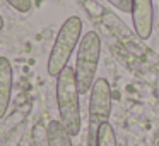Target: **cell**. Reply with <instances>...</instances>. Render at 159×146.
I'll list each match as a JSON object with an SVG mask.
<instances>
[{
    "label": "cell",
    "instance_id": "10",
    "mask_svg": "<svg viewBox=\"0 0 159 146\" xmlns=\"http://www.w3.org/2000/svg\"><path fill=\"white\" fill-rule=\"evenodd\" d=\"M5 2H7L12 9H16L17 12H21V14L29 12L31 7H33V0H5Z\"/></svg>",
    "mask_w": 159,
    "mask_h": 146
},
{
    "label": "cell",
    "instance_id": "2",
    "mask_svg": "<svg viewBox=\"0 0 159 146\" xmlns=\"http://www.w3.org/2000/svg\"><path fill=\"white\" fill-rule=\"evenodd\" d=\"M80 35H82V21L77 16H70L65 19L60 31L55 38V43L52 46V52L48 57V71L50 76L58 77L60 72L67 67L69 59L72 55V52L75 50V46H79L80 43Z\"/></svg>",
    "mask_w": 159,
    "mask_h": 146
},
{
    "label": "cell",
    "instance_id": "9",
    "mask_svg": "<svg viewBox=\"0 0 159 146\" xmlns=\"http://www.w3.org/2000/svg\"><path fill=\"white\" fill-rule=\"evenodd\" d=\"M96 146H116V136H115L113 125L110 122L101 125L98 132V144Z\"/></svg>",
    "mask_w": 159,
    "mask_h": 146
},
{
    "label": "cell",
    "instance_id": "3",
    "mask_svg": "<svg viewBox=\"0 0 159 146\" xmlns=\"http://www.w3.org/2000/svg\"><path fill=\"white\" fill-rule=\"evenodd\" d=\"M101 57V40L96 31H87L80 38L79 50L75 60V81L80 95L91 93L94 81H96L98 64Z\"/></svg>",
    "mask_w": 159,
    "mask_h": 146
},
{
    "label": "cell",
    "instance_id": "11",
    "mask_svg": "<svg viewBox=\"0 0 159 146\" xmlns=\"http://www.w3.org/2000/svg\"><path fill=\"white\" fill-rule=\"evenodd\" d=\"M106 2L111 4L115 9H118V11L132 14V0H106Z\"/></svg>",
    "mask_w": 159,
    "mask_h": 146
},
{
    "label": "cell",
    "instance_id": "8",
    "mask_svg": "<svg viewBox=\"0 0 159 146\" xmlns=\"http://www.w3.org/2000/svg\"><path fill=\"white\" fill-rule=\"evenodd\" d=\"M46 144L48 146H72V136L69 134L60 120H52L46 127Z\"/></svg>",
    "mask_w": 159,
    "mask_h": 146
},
{
    "label": "cell",
    "instance_id": "7",
    "mask_svg": "<svg viewBox=\"0 0 159 146\" xmlns=\"http://www.w3.org/2000/svg\"><path fill=\"white\" fill-rule=\"evenodd\" d=\"M12 83H14V69L11 60L0 57V119H4L11 105Z\"/></svg>",
    "mask_w": 159,
    "mask_h": 146
},
{
    "label": "cell",
    "instance_id": "12",
    "mask_svg": "<svg viewBox=\"0 0 159 146\" xmlns=\"http://www.w3.org/2000/svg\"><path fill=\"white\" fill-rule=\"evenodd\" d=\"M2 29H4V17L0 16V31H2Z\"/></svg>",
    "mask_w": 159,
    "mask_h": 146
},
{
    "label": "cell",
    "instance_id": "1",
    "mask_svg": "<svg viewBox=\"0 0 159 146\" xmlns=\"http://www.w3.org/2000/svg\"><path fill=\"white\" fill-rule=\"evenodd\" d=\"M79 95L80 93L75 81V71L67 66L57 77V105H58L60 122L72 138L79 134L82 127Z\"/></svg>",
    "mask_w": 159,
    "mask_h": 146
},
{
    "label": "cell",
    "instance_id": "5",
    "mask_svg": "<svg viewBox=\"0 0 159 146\" xmlns=\"http://www.w3.org/2000/svg\"><path fill=\"white\" fill-rule=\"evenodd\" d=\"M99 21L115 38L120 40L125 46H128L130 52H134V53H144L145 52L144 45H142V40L139 38L137 35H134V33L130 31V28H128L116 14H113V12H110V11H104L103 17H101Z\"/></svg>",
    "mask_w": 159,
    "mask_h": 146
},
{
    "label": "cell",
    "instance_id": "4",
    "mask_svg": "<svg viewBox=\"0 0 159 146\" xmlns=\"http://www.w3.org/2000/svg\"><path fill=\"white\" fill-rule=\"evenodd\" d=\"M111 86L104 77L94 81L89 98V119H87V146L98 144V132L101 125L110 122L111 115Z\"/></svg>",
    "mask_w": 159,
    "mask_h": 146
},
{
    "label": "cell",
    "instance_id": "6",
    "mask_svg": "<svg viewBox=\"0 0 159 146\" xmlns=\"http://www.w3.org/2000/svg\"><path fill=\"white\" fill-rule=\"evenodd\" d=\"M132 22L134 31L144 41L154 29V4L152 0H132Z\"/></svg>",
    "mask_w": 159,
    "mask_h": 146
}]
</instances>
